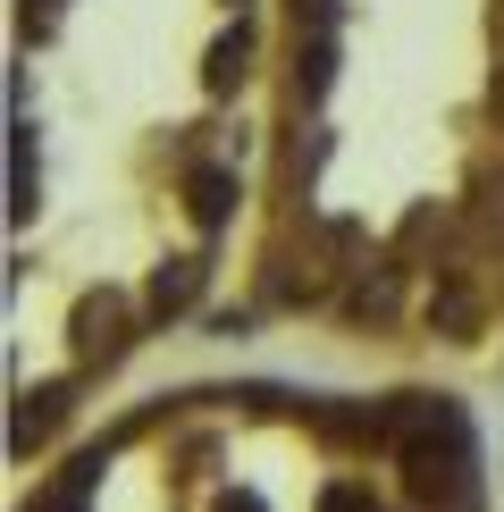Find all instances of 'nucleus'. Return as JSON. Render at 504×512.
I'll return each mask as SVG.
<instances>
[{
  "instance_id": "nucleus-7",
  "label": "nucleus",
  "mask_w": 504,
  "mask_h": 512,
  "mask_svg": "<svg viewBox=\"0 0 504 512\" xmlns=\"http://www.w3.org/2000/svg\"><path fill=\"white\" fill-rule=\"evenodd\" d=\"M219 512H261V504H252V496H236V504H219Z\"/></svg>"
},
{
  "instance_id": "nucleus-8",
  "label": "nucleus",
  "mask_w": 504,
  "mask_h": 512,
  "mask_svg": "<svg viewBox=\"0 0 504 512\" xmlns=\"http://www.w3.org/2000/svg\"><path fill=\"white\" fill-rule=\"evenodd\" d=\"M496 118H504V68H496Z\"/></svg>"
},
{
  "instance_id": "nucleus-2",
  "label": "nucleus",
  "mask_w": 504,
  "mask_h": 512,
  "mask_svg": "<svg viewBox=\"0 0 504 512\" xmlns=\"http://www.w3.org/2000/svg\"><path fill=\"white\" fill-rule=\"evenodd\" d=\"M34 194H42V177H34V126L9 118V219L17 227L34 219Z\"/></svg>"
},
{
  "instance_id": "nucleus-6",
  "label": "nucleus",
  "mask_w": 504,
  "mask_h": 512,
  "mask_svg": "<svg viewBox=\"0 0 504 512\" xmlns=\"http://www.w3.org/2000/svg\"><path fill=\"white\" fill-rule=\"evenodd\" d=\"M227 202H236V177H227V168H194V219H202V227H219V219H227Z\"/></svg>"
},
{
  "instance_id": "nucleus-3",
  "label": "nucleus",
  "mask_w": 504,
  "mask_h": 512,
  "mask_svg": "<svg viewBox=\"0 0 504 512\" xmlns=\"http://www.w3.org/2000/svg\"><path fill=\"white\" fill-rule=\"evenodd\" d=\"M59 412H68V378H42L34 395H17V454H26L34 437H51Z\"/></svg>"
},
{
  "instance_id": "nucleus-1",
  "label": "nucleus",
  "mask_w": 504,
  "mask_h": 512,
  "mask_svg": "<svg viewBox=\"0 0 504 512\" xmlns=\"http://www.w3.org/2000/svg\"><path fill=\"white\" fill-rule=\"evenodd\" d=\"M126 353V303L118 294H84L76 303V361H118Z\"/></svg>"
},
{
  "instance_id": "nucleus-5",
  "label": "nucleus",
  "mask_w": 504,
  "mask_h": 512,
  "mask_svg": "<svg viewBox=\"0 0 504 512\" xmlns=\"http://www.w3.org/2000/svg\"><path fill=\"white\" fill-rule=\"evenodd\" d=\"M194 294H202V261H168L143 303H152V319H177V311H194Z\"/></svg>"
},
{
  "instance_id": "nucleus-4",
  "label": "nucleus",
  "mask_w": 504,
  "mask_h": 512,
  "mask_svg": "<svg viewBox=\"0 0 504 512\" xmlns=\"http://www.w3.org/2000/svg\"><path fill=\"white\" fill-rule=\"evenodd\" d=\"M244 59H252V26L236 17V26H227L219 42H210V59H202V84H210V93H236V84H244Z\"/></svg>"
}]
</instances>
